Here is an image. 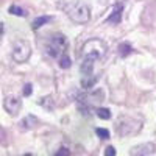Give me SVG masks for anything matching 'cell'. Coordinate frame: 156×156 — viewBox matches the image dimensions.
Wrapping results in <instances>:
<instances>
[{"mask_svg": "<svg viewBox=\"0 0 156 156\" xmlns=\"http://www.w3.org/2000/svg\"><path fill=\"white\" fill-rule=\"evenodd\" d=\"M50 20H51V17H50V16H41V17H37V19H34V20H33L31 28H33V30H37V28H41L44 23H47V22H50Z\"/></svg>", "mask_w": 156, "mask_h": 156, "instance_id": "cell-9", "label": "cell"}, {"mask_svg": "<svg viewBox=\"0 0 156 156\" xmlns=\"http://www.w3.org/2000/svg\"><path fill=\"white\" fill-rule=\"evenodd\" d=\"M131 45L129 44H126V42H122L120 45H119V55L122 56V58H125V56H128L129 53H131Z\"/></svg>", "mask_w": 156, "mask_h": 156, "instance_id": "cell-10", "label": "cell"}, {"mask_svg": "<svg viewBox=\"0 0 156 156\" xmlns=\"http://www.w3.org/2000/svg\"><path fill=\"white\" fill-rule=\"evenodd\" d=\"M22 92H23V95H25V97L31 95V92H33V86H31L30 83H27V84L23 86V90H22Z\"/></svg>", "mask_w": 156, "mask_h": 156, "instance_id": "cell-16", "label": "cell"}, {"mask_svg": "<svg viewBox=\"0 0 156 156\" xmlns=\"http://www.w3.org/2000/svg\"><path fill=\"white\" fill-rule=\"evenodd\" d=\"M97 115L100 117V119H103V120H108V119H111V111L108 108H98L97 109Z\"/></svg>", "mask_w": 156, "mask_h": 156, "instance_id": "cell-13", "label": "cell"}, {"mask_svg": "<svg viewBox=\"0 0 156 156\" xmlns=\"http://www.w3.org/2000/svg\"><path fill=\"white\" fill-rule=\"evenodd\" d=\"M3 108L6 109L8 114L17 115L19 111H20V108H22V101H20L17 97H14V95H8V97L5 98V101H3Z\"/></svg>", "mask_w": 156, "mask_h": 156, "instance_id": "cell-5", "label": "cell"}, {"mask_svg": "<svg viewBox=\"0 0 156 156\" xmlns=\"http://www.w3.org/2000/svg\"><path fill=\"white\" fill-rule=\"evenodd\" d=\"M122 11H123V6L122 5H115L114 6V9H112V12L109 14V17L106 19V22L108 23H119L120 20H122Z\"/></svg>", "mask_w": 156, "mask_h": 156, "instance_id": "cell-7", "label": "cell"}, {"mask_svg": "<svg viewBox=\"0 0 156 156\" xmlns=\"http://www.w3.org/2000/svg\"><path fill=\"white\" fill-rule=\"evenodd\" d=\"M92 69H94V59L84 58V59H83V64H81V73H83V76L94 75V73H92Z\"/></svg>", "mask_w": 156, "mask_h": 156, "instance_id": "cell-8", "label": "cell"}, {"mask_svg": "<svg viewBox=\"0 0 156 156\" xmlns=\"http://www.w3.org/2000/svg\"><path fill=\"white\" fill-rule=\"evenodd\" d=\"M59 67H62V69H69L70 67V58L67 55H62L59 58Z\"/></svg>", "mask_w": 156, "mask_h": 156, "instance_id": "cell-14", "label": "cell"}, {"mask_svg": "<svg viewBox=\"0 0 156 156\" xmlns=\"http://www.w3.org/2000/svg\"><path fill=\"white\" fill-rule=\"evenodd\" d=\"M30 122H31V123H37V120L34 119L33 115H28L27 119H23V120L20 122V128H22V129H28V128H31Z\"/></svg>", "mask_w": 156, "mask_h": 156, "instance_id": "cell-12", "label": "cell"}, {"mask_svg": "<svg viewBox=\"0 0 156 156\" xmlns=\"http://www.w3.org/2000/svg\"><path fill=\"white\" fill-rule=\"evenodd\" d=\"M30 55H31V45L28 41L19 39V41L14 42V45H12V59L16 62L22 64L25 61H28Z\"/></svg>", "mask_w": 156, "mask_h": 156, "instance_id": "cell-3", "label": "cell"}, {"mask_svg": "<svg viewBox=\"0 0 156 156\" xmlns=\"http://www.w3.org/2000/svg\"><path fill=\"white\" fill-rule=\"evenodd\" d=\"M69 17L76 23H86L90 19V9L84 2H76L70 8H67Z\"/></svg>", "mask_w": 156, "mask_h": 156, "instance_id": "cell-2", "label": "cell"}, {"mask_svg": "<svg viewBox=\"0 0 156 156\" xmlns=\"http://www.w3.org/2000/svg\"><path fill=\"white\" fill-rule=\"evenodd\" d=\"M95 133H97V136L100 139H109V131H108L106 128H97Z\"/></svg>", "mask_w": 156, "mask_h": 156, "instance_id": "cell-15", "label": "cell"}, {"mask_svg": "<svg viewBox=\"0 0 156 156\" xmlns=\"http://www.w3.org/2000/svg\"><path fill=\"white\" fill-rule=\"evenodd\" d=\"M105 156H115V148H114L112 145L106 147V150H105Z\"/></svg>", "mask_w": 156, "mask_h": 156, "instance_id": "cell-18", "label": "cell"}, {"mask_svg": "<svg viewBox=\"0 0 156 156\" xmlns=\"http://www.w3.org/2000/svg\"><path fill=\"white\" fill-rule=\"evenodd\" d=\"M156 151V145L153 142H145V144H140L131 148L129 154L131 156H151Z\"/></svg>", "mask_w": 156, "mask_h": 156, "instance_id": "cell-6", "label": "cell"}, {"mask_svg": "<svg viewBox=\"0 0 156 156\" xmlns=\"http://www.w3.org/2000/svg\"><path fill=\"white\" fill-rule=\"evenodd\" d=\"M0 33H2V23H0Z\"/></svg>", "mask_w": 156, "mask_h": 156, "instance_id": "cell-19", "label": "cell"}, {"mask_svg": "<svg viewBox=\"0 0 156 156\" xmlns=\"http://www.w3.org/2000/svg\"><path fill=\"white\" fill-rule=\"evenodd\" d=\"M55 156H70V151L66 148V147H61L58 151H56V154Z\"/></svg>", "mask_w": 156, "mask_h": 156, "instance_id": "cell-17", "label": "cell"}, {"mask_svg": "<svg viewBox=\"0 0 156 156\" xmlns=\"http://www.w3.org/2000/svg\"><path fill=\"white\" fill-rule=\"evenodd\" d=\"M106 50H108L106 44L103 42L101 39L94 37V39H89V41L83 45V56L97 61V59H100L106 55Z\"/></svg>", "mask_w": 156, "mask_h": 156, "instance_id": "cell-1", "label": "cell"}, {"mask_svg": "<svg viewBox=\"0 0 156 156\" xmlns=\"http://www.w3.org/2000/svg\"><path fill=\"white\" fill-rule=\"evenodd\" d=\"M25 156H31V154H30V153H27V154H25Z\"/></svg>", "mask_w": 156, "mask_h": 156, "instance_id": "cell-20", "label": "cell"}, {"mask_svg": "<svg viewBox=\"0 0 156 156\" xmlns=\"http://www.w3.org/2000/svg\"><path fill=\"white\" fill-rule=\"evenodd\" d=\"M66 45H67L66 36H62V34H55L53 37H50L48 45L45 47L47 55H50V56H58L61 51L66 48Z\"/></svg>", "mask_w": 156, "mask_h": 156, "instance_id": "cell-4", "label": "cell"}, {"mask_svg": "<svg viewBox=\"0 0 156 156\" xmlns=\"http://www.w3.org/2000/svg\"><path fill=\"white\" fill-rule=\"evenodd\" d=\"M9 12H11V14H14V16H20V17L27 16V11L22 9L20 6H16V5H11L9 6Z\"/></svg>", "mask_w": 156, "mask_h": 156, "instance_id": "cell-11", "label": "cell"}]
</instances>
